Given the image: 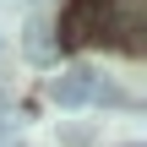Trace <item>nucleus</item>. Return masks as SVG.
<instances>
[{
  "label": "nucleus",
  "mask_w": 147,
  "mask_h": 147,
  "mask_svg": "<svg viewBox=\"0 0 147 147\" xmlns=\"http://www.w3.org/2000/svg\"><path fill=\"white\" fill-rule=\"evenodd\" d=\"M16 142V120H11V109L0 104V147H11Z\"/></svg>",
  "instance_id": "obj_5"
},
{
  "label": "nucleus",
  "mask_w": 147,
  "mask_h": 147,
  "mask_svg": "<svg viewBox=\"0 0 147 147\" xmlns=\"http://www.w3.org/2000/svg\"><path fill=\"white\" fill-rule=\"evenodd\" d=\"M93 136H98V131L82 125V120H76V125H60V142H65V147H93Z\"/></svg>",
  "instance_id": "obj_3"
},
{
  "label": "nucleus",
  "mask_w": 147,
  "mask_h": 147,
  "mask_svg": "<svg viewBox=\"0 0 147 147\" xmlns=\"http://www.w3.org/2000/svg\"><path fill=\"white\" fill-rule=\"evenodd\" d=\"M27 55H33V60H44V55H49V38H44V27H38V22L27 27Z\"/></svg>",
  "instance_id": "obj_4"
},
{
  "label": "nucleus",
  "mask_w": 147,
  "mask_h": 147,
  "mask_svg": "<svg viewBox=\"0 0 147 147\" xmlns=\"http://www.w3.org/2000/svg\"><path fill=\"white\" fill-rule=\"evenodd\" d=\"M87 5H104V0H87Z\"/></svg>",
  "instance_id": "obj_6"
},
{
  "label": "nucleus",
  "mask_w": 147,
  "mask_h": 147,
  "mask_svg": "<svg viewBox=\"0 0 147 147\" xmlns=\"http://www.w3.org/2000/svg\"><path fill=\"white\" fill-rule=\"evenodd\" d=\"M125 147H142V142H125Z\"/></svg>",
  "instance_id": "obj_7"
},
{
  "label": "nucleus",
  "mask_w": 147,
  "mask_h": 147,
  "mask_svg": "<svg viewBox=\"0 0 147 147\" xmlns=\"http://www.w3.org/2000/svg\"><path fill=\"white\" fill-rule=\"evenodd\" d=\"M60 38H65V44L104 38V5H87V0H76V5L65 11V22H60Z\"/></svg>",
  "instance_id": "obj_2"
},
{
  "label": "nucleus",
  "mask_w": 147,
  "mask_h": 147,
  "mask_svg": "<svg viewBox=\"0 0 147 147\" xmlns=\"http://www.w3.org/2000/svg\"><path fill=\"white\" fill-rule=\"evenodd\" d=\"M93 93H98V71L93 65H65L60 76H49V98L60 109H82V104H93Z\"/></svg>",
  "instance_id": "obj_1"
}]
</instances>
